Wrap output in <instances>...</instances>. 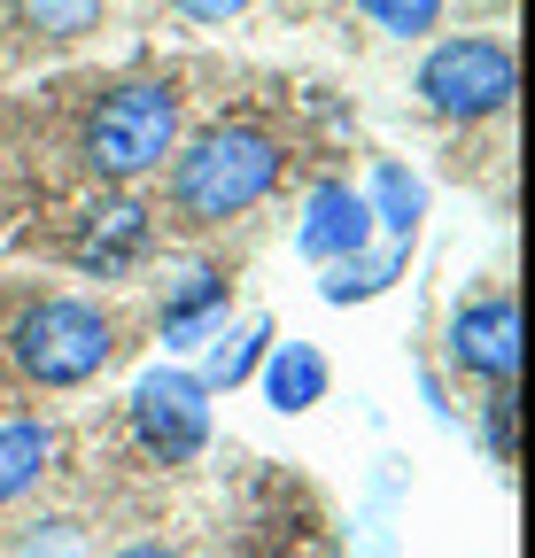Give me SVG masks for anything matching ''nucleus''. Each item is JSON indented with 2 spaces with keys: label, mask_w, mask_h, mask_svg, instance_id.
Instances as JSON below:
<instances>
[{
  "label": "nucleus",
  "mask_w": 535,
  "mask_h": 558,
  "mask_svg": "<svg viewBox=\"0 0 535 558\" xmlns=\"http://www.w3.org/2000/svg\"><path fill=\"white\" fill-rule=\"evenodd\" d=\"M512 427H520V396H512V380L482 403V450H489V465H512Z\"/></svg>",
  "instance_id": "obj_17"
},
{
  "label": "nucleus",
  "mask_w": 535,
  "mask_h": 558,
  "mask_svg": "<svg viewBox=\"0 0 535 558\" xmlns=\"http://www.w3.org/2000/svg\"><path fill=\"white\" fill-rule=\"evenodd\" d=\"M404 264H412V241H365V248L342 256V264H318V271H326V279H318V295H326L333 311L373 303V295H388L396 279H404Z\"/></svg>",
  "instance_id": "obj_9"
},
{
  "label": "nucleus",
  "mask_w": 535,
  "mask_h": 558,
  "mask_svg": "<svg viewBox=\"0 0 535 558\" xmlns=\"http://www.w3.org/2000/svg\"><path fill=\"white\" fill-rule=\"evenodd\" d=\"M16 558H86V543H78L71 520H47V527H32V535L16 543Z\"/></svg>",
  "instance_id": "obj_18"
},
{
  "label": "nucleus",
  "mask_w": 535,
  "mask_h": 558,
  "mask_svg": "<svg viewBox=\"0 0 535 558\" xmlns=\"http://www.w3.org/2000/svg\"><path fill=\"white\" fill-rule=\"evenodd\" d=\"M450 365L474 373V380H512L520 373V311L512 295H474L450 311Z\"/></svg>",
  "instance_id": "obj_6"
},
{
  "label": "nucleus",
  "mask_w": 535,
  "mask_h": 558,
  "mask_svg": "<svg viewBox=\"0 0 535 558\" xmlns=\"http://www.w3.org/2000/svg\"><path fill=\"white\" fill-rule=\"evenodd\" d=\"M171 9H179L186 24H233V16L248 9V0H171Z\"/></svg>",
  "instance_id": "obj_19"
},
{
  "label": "nucleus",
  "mask_w": 535,
  "mask_h": 558,
  "mask_svg": "<svg viewBox=\"0 0 535 558\" xmlns=\"http://www.w3.org/2000/svg\"><path fill=\"white\" fill-rule=\"evenodd\" d=\"M24 16H32L47 39H78V32H94L101 0H24Z\"/></svg>",
  "instance_id": "obj_16"
},
{
  "label": "nucleus",
  "mask_w": 535,
  "mask_h": 558,
  "mask_svg": "<svg viewBox=\"0 0 535 558\" xmlns=\"http://www.w3.org/2000/svg\"><path fill=\"white\" fill-rule=\"evenodd\" d=\"M218 326H226V279H218L210 264L179 271L171 295H163V341H171V349H203Z\"/></svg>",
  "instance_id": "obj_10"
},
{
  "label": "nucleus",
  "mask_w": 535,
  "mask_h": 558,
  "mask_svg": "<svg viewBox=\"0 0 535 558\" xmlns=\"http://www.w3.org/2000/svg\"><path fill=\"white\" fill-rule=\"evenodd\" d=\"M148 241H156V218H148V202H132V194H109L94 218H86V233H78V264L86 271H124V264H141L148 256Z\"/></svg>",
  "instance_id": "obj_8"
},
{
  "label": "nucleus",
  "mask_w": 535,
  "mask_h": 558,
  "mask_svg": "<svg viewBox=\"0 0 535 558\" xmlns=\"http://www.w3.org/2000/svg\"><path fill=\"white\" fill-rule=\"evenodd\" d=\"M117 558H179V550H163V543H124Z\"/></svg>",
  "instance_id": "obj_20"
},
{
  "label": "nucleus",
  "mask_w": 535,
  "mask_h": 558,
  "mask_svg": "<svg viewBox=\"0 0 535 558\" xmlns=\"http://www.w3.org/2000/svg\"><path fill=\"white\" fill-rule=\"evenodd\" d=\"M357 9L388 32V39H427L442 24V0H357Z\"/></svg>",
  "instance_id": "obj_15"
},
{
  "label": "nucleus",
  "mask_w": 535,
  "mask_h": 558,
  "mask_svg": "<svg viewBox=\"0 0 535 558\" xmlns=\"http://www.w3.org/2000/svg\"><path fill=\"white\" fill-rule=\"evenodd\" d=\"M357 194H365V209H373V233H380V241H412L420 218H427V179L404 171V163H373V179H365Z\"/></svg>",
  "instance_id": "obj_12"
},
{
  "label": "nucleus",
  "mask_w": 535,
  "mask_h": 558,
  "mask_svg": "<svg viewBox=\"0 0 535 558\" xmlns=\"http://www.w3.org/2000/svg\"><path fill=\"white\" fill-rule=\"evenodd\" d=\"M264 349H272V326L248 318V326H233V333H218V341H210V365L194 373V380H203L210 396H218V388H241V380L264 365Z\"/></svg>",
  "instance_id": "obj_14"
},
{
  "label": "nucleus",
  "mask_w": 535,
  "mask_h": 558,
  "mask_svg": "<svg viewBox=\"0 0 535 558\" xmlns=\"http://www.w3.org/2000/svg\"><path fill=\"white\" fill-rule=\"evenodd\" d=\"M124 411H132V442H141L156 465H186L210 442V388L194 373H179V365L141 373L132 396H124Z\"/></svg>",
  "instance_id": "obj_5"
},
{
  "label": "nucleus",
  "mask_w": 535,
  "mask_h": 558,
  "mask_svg": "<svg viewBox=\"0 0 535 558\" xmlns=\"http://www.w3.org/2000/svg\"><path fill=\"white\" fill-rule=\"evenodd\" d=\"M280 140L264 132V124H248V117H226V124H210L194 148L171 163V209L186 226H226V218H241V209H256L264 194L280 186Z\"/></svg>",
  "instance_id": "obj_1"
},
{
  "label": "nucleus",
  "mask_w": 535,
  "mask_h": 558,
  "mask_svg": "<svg viewBox=\"0 0 535 558\" xmlns=\"http://www.w3.org/2000/svg\"><path fill=\"white\" fill-rule=\"evenodd\" d=\"M171 148H179V94L156 86V78L117 86V94L94 109V124H86V163H94L101 179H117V186L163 171Z\"/></svg>",
  "instance_id": "obj_3"
},
{
  "label": "nucleus",
  "mask_w": 535,
  "mask_h": 558,
  "mask_svg": "<svg viewBox=\"0 0 535 558\" xmlns=\"http://www.w3.org/2000/svg\"><path fill=\"white\" fill-rule=\"evenodd\" d=\"M47 465H54V427H39V418H9V427H0V505L32 497Z\"/></svg>",
  "instance_id": "obj_13"
},
{
  "label": "nucleus",
  "mask_w": 535,
  "mask_h": 558,
  "mask_svg": "<svg viewBox=\"0 0 535 558\" xmlns=\"http://www.w3.org/2000/svg\"><path fill=\"white\" fill-rule=\"evenodd\" d=\"M256 380H264V403H272V411H311V403H326L333 365L318 357L311 341H272L264 365H256Z\"/></svg>",
  "instance_id": "obj_11"
},
{
  "label": "nucleus",
  "mask_w": 535,
  "mask_h": 558,
  "mask_svg": "<svg viewBox=\"0 0 535 558\" xmlns=\"http://www.w3.org/2000/svg\"><path fill=\"white\" fill-rule=\"evenodd\" d=\"M9 357L24 380L39 388H86L109 357H117V326L101 303H78V295H47L16 318L9 333Z\"/></svg>",
  "instance_id": "obj_2"
},
{
  "label": "nucleus",
  "mask_w": 535,
  "mask_h": 558,
  "mask_svg": "<svg viewBox=\"0 0 535 558\" xmlns=\"http://www.w3.org/2000/svg\"><path fill=\"white\" fill-rule=\"evenodd\" d=\"M420 109L442 117V124H482L497 117L512 94H520V70H512V47L489 39V32H458L442 47H427L420 62Z\"/></svg>",
  "instance_id": "obj_4"
},
{
  "label": "nucleus",
  "mask_w": 535,
  "mask_h": 558,
  "mask_svg": "<svg viewBox=\"0 0 535 558\" xmlns=\"http://www.w3.org/2000/svg\"><path fill=\"white\" fill-rule=\"evenodd\" d=\"M365 241H380V233H373V209H365V194H357L350 179H326V186H311V202H303V226H295V256H311V264H342V256H357Z\"/></svg>",
  "instance_id": "obj_7"
}]
</instances>
